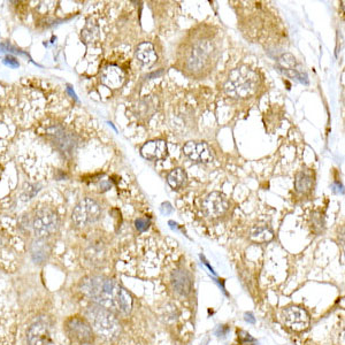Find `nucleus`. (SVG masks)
I'll return each mask as SVG.
<instances>
[{
  "mask_svg": "<svg viewBox=\"0 0 345 345\" xmlns=\"http://www.w3.org/2000/svg\"><path fill=\"white\" fill-rule=\"evenodd\" d=\"M82 293L99 306L107 308L114 314L127 315L133 308V297L114 280L106 276H90L84 279Z\"/></svg>",
  "mask_w": 345,
  "mask_h": 345,
  "instance_id": "f257e3e1",
  "label": "nucleus"
},
{
  "mask_svg": "<svg viewBox=\"0 0 345 345\" xmlns=\"http://www.w3.org/2000/svg\"><path fill=\"white\" fill-rule=\"evenodd\" d=\"M261 85L260 76L247 66L233 69L225 84L227 95L234 99H248L257 95Z\"/></svg>",
  "mask_w": 345,
  "mask_h": 345,
  "instance_id": "f03ea898",
  "label": "nucleus"
},
{
  "mask_svg": "<svg viewBox=\"0 0 345 345\" xmlns=\"http://www.w3.org/2000/svg\"><path fill=\"white\" fill-rule=\"evenodd\" d=\"M88 316L94 332L101 339L113 341L120 335L121 325L113 312L101 306H94L88 309Z\"/></svg>",
  "mask_w": 345,
  "mask_h": 345,
  "instance_id": "7ed1b4c3",
  "label": "nucleus"
},
{
  "mask_svg": "<svg viewBox=\"0 0 345 345\" xmlns=\"http://www.w3.org/2000/svg\"><path fill=\"white\" fill-rule=\"evenodd\" d=\"M63 329L73 344L87 345L95 341V332L90 322L80 315L67 319L63 323Z\"/></svg>",
  "mask_w": 345,
  "mask_h": 345,
  "instance_id": "20e7f679",
  "label": "nucleus"
},
{
  "mask_svg": "<svg viewBox=\"0 0 345 345\" xmlns=\"http://www.w3.org/2000/svg\"><path fill=\"white\" fill-rule=\"evenodd\" d=\"M101 207L95 199L84 198L74 208L72 220L77 227H87L101 218Z\"/></svg>",
  "mask_w": 345,
  "mask_h": 345,
  "instance_id": "39448f33",
  "label": "nucleus"
},
{
  "mask_svg": "<svg viewBox=\"0 0 345 345\" xmlns=\"http://www.w3.org/2000/svg\"><path fill=\"white\" fill-rule=\"evenodd\" d=\"M214 52V48L207 41L196 42L189 52V56L187 59V68L192 72H201L208 65L212 58V53Z\"/></svg>",
  "mask_w": 345,
  "mask_h": 345,
  "instance_id": "423d86ee",
  "label": "nucleus"
},
{
  "mask_svg": "<svg viewBox=\"0 0 345 345\" xmlns=\"http://www.w3.org/2000/svg\"><path fill=\"white\" fill-rule=\"evenodd\" d=\"M59 227V216L55 211L43 207L38 209L33 219L34 234L37 238H45L52 235Z\"/></svg>",
  "mask_w": 345,
  "mask_h": 345,
  "instance_id": "0eeeda50",
  "label": "nucleus"
},
{
  "mask_svg": "<svg viewBox=\"0 0 345 345\" xmlns=\"http://www.w3.org/2000/svg\"><path fill=\"white\" fill-rule=\"evenodd\" d=\"M283 323L294 332H304L309 326V315L307 311L300 306L290 305L282 312Z\"/></svg>",
  "mask_w": 345,
  "mask_h": 345,
  "instance_id": "6e6552de",
  "label": "nucleus"
},
{
  "mask_svg": "<svg viewBox=\"0 0 345 345\" xmlns=\"http://www.w3.org/2000/svg\"><path fill=\"white\" fill-rule=\"evenodd\" d=\"M229 200L225 195L220 192H211L204 198L201 204L202 212L206 216L212 219H218L225 215L229 209Z\"/></svg>",
  "mask_w": 345,
  "mask_h": 345,
  "instance_id": "1a4fd4ad",
  "label": "nucleus"
},
{
  "mask_svg": "<svg viewBox=\"0 0 345 345\" xmlns=\"http://www.w3.org/2000/svg\"><path fill=\"white\" fill-rule=\"evenodd\" d=\"M28 345H49L51 343V333L49 323L44 320L34 322L27 330Z\"/></svg>",
  "mask_w": 345,
  "mask_h": 345,
  "instance_id": "9d476101",
  "label": "nucleus"
},
{
  "mask_svg": "<svg viewBox=\"0 0 345 345\" xmlns=\"http://www.w3.org/2000/svg\"><path fill=\"white\" fill-rule=\"evenodd\" d=\"M183 152L195 162L208 163L213 160V153L208 145L202 142H188L183 147Z\"/></svg>",
  "mask_w": 345,
  "mask_h": 345,
  "instance_id": "9b49d317",
  "label": "nucleus"
},
{
  "mask_svg": "<svg viewBox=\"0 0 345 345\" xmlns=\"http://www.w3.org/2000/svg\"><path fill=\"white\" fill-rule=\"evenodd\" d=\"M170 284L173 290L180 296H188L192 290V280L186 269H175L170 275Z\"/></svg>",
  "mask_w": 345,
  "mask_h": 345,
  "instance_id": "f8f14e48",
  "label": "nucleus"
},
{
  "mask_svg": "<svg viewBox=\"0 0 345 345\" xmlns=\"http://www.w3.org/2000/svg\"><path fill=\"white\" fill-rule=\"evenodd\" d=\"M126 75L120 67L111 65L105 67L101 72V82L109 89H119L123 85Z\"/></svg>",
  "mask_w": 345,
  "mask_h": 345,
  "instance_id": "ddd939ff",
  "label": "nucleus"
},
{
  "mask_svg": "<svg viewBox=\"0 0 345 345\" xmlns=\"http://www.w3.org/2000/svg\"><path fill=\"white\" fill-rule=\"evenodd\" d=\"M168 148L165 141L155 140L145 143L142 148L141 153L148 160H160L167 155Z\"/></svg>",
  "mask_w": 345,
  "mask_h": 345,
  "instance_id": "4468645a",
  "label": "nucleus"
},
{
  "mask_svg": "<svg viewBox=\"0 0 345 345\" xmlns=\"http://www.w3.org/2000/svg\"><path fill=\"white\" fill-rule=\"evenodd\" d=\"M136 58L144 66H151L156 61V53L154 46L148 42H144L137 46Z\"/></svg>",
  "mask_w": 345,
  "mask_h": 345,
  "instance_id": "2eb2a0df",
  "label": "nucleus"
},
{
  "mask_svg": "<svg viewBox=\"0 0 345 345\" xmlns=\"http://www.w3.org/2000/svg\"><path fill=\"white\" fill-rule=\"evenodd\" d=\"M274 234L268 226H254L250 231V240L255 243H266L272 241Z\"/></svg>",
  "mask_w": 345,
  "mask_h": 345,
  "instance_id": "dca6fc26",
  "label": "nucleus"
},
{
  "mask_svg": "<svg viewBox=\"0 0 345 345\" xmlns=\"http://www.w3.org/2000/svg\"><path fill=\"white\" fill-rule=\"evenodd\" d=\"M313 184H314V180H313L312 174L306 170H303L298 174L296 181H295L296 190L300 194H308L313 189Z\"/></svg>",
  "mask_w": 345,
  "mask_h": 345,
  "instance_id": "f3484780",
  "label": "nucleus"
},
{
  "mask_svg": "<svg viewBox=\"0 0 345 345\" xmlns=\"http://www.w3.org/2000/svg\"><path fill=\"white\" fill-rule=\"evenodd\" d=\"M167 182L173 189H180L187 182V174L182 168H175L168 174Z\"/></svg>",
  "mask_w": 345,
  "mask_h": 345,
  "instance_id": "a211bd4d",
  "label": "nucleus"
},
{
  "mask_svg": "<svg viewBox=\"0 0 345 345\" xmlns=\"http://www.w3.org/2000/svg\"><path fill=\"white\" fill-rule=\"evenodd\" d=\"M49 252V246L44 243V242L41 241V238H39V241L34 242L33 247H31V253H33V258L35 261L37 262L44 261L45 259L48 258Z\"/></svg>",
  "mask_w": 345,
  "mask_h": 345,
  "instance_id": "6ab92c4d",
  "label": "nucleus"
},
{
  "mask_svg": "<svg viewBox=\"0 0 345 345\" xmlns=\"http://www.w3.org/2000/svg\"><path fill=\"white\" fill-rule=\"evenodd\" d=\"M104 254L105 253L102 247L98 246V245H91L87 250V252H85V255H87L88 260L90 261L91 264H100Z\"/></svg>",
  "mask_w": 345,
  "mask_h": 345,
  "instance_id": "aec40b11",
  "label": "nucleus"
},
{
  "mask_svg": "<svg viewBox=\"0 0 345 345\" xmlns=\"http://www.w3.org/2000/svg\"><path fill=\"white\" fill-rule=\"evenodd\" d=\"M138 108H140L141 112V116H151L153 113L155 112V100L152 98H147L144 99L143 101L141 102L140 106H138Z\"/></svg>",
  "mask_w": 345,
  "mask_h": 345,
  "instance_id": "412c9836",
  "label": "nucleus"
},
{
  "mask_svg": "<svg viewBox=\"0 0 345 345\" xmlns=\"http://www.w3.org/2000/svg\"><path fill=\"white\" fill-rule=\"evenodd\" d=\"M98 27L94 22H89L84 29L82 30V37L84 38V41L87 43H91L98 37Z\"/></svg>",
  "mask_w": 345,
  "mask_h": 345,
  "instance_id": "4be33fe9",
  "label": "nucleus"
},
{
  "mask_svg": "<svg viewBox=\"0 0 345 345\" xmlns=\"http://www.w3.org/2000/svg\"><path fill=\"white\" fill-rule=\"evenodd\" d=\"M238 340H240L241 344H245L248 345L250 342H254L253 337H251L250 334L243 332V330H241V332H238Z\"/></svg>",
  "mask_w": 345,
  "mask_h": 345,
  "instance_id": "5701e85b",
  "label": "nucleus"
},
{
  "mask_svg": "<svg viewBox=\"0 0 345 345\" xmlns=\"http://www.w3.org/2000/svg\"><path fill=\"white\" fill-rule=\"evenodd\" d=\"M148 225H150V222H148V220H145V219L136 220V228L140 231L147 230L148 228Z\"/></svg>",
  "mask_w": 345,
  "mask_h": 345,
  "instance_id": "b1692460",
  "label": "nucleus"
},
{
  "mask_svg": "<svg viewBox=\"0 0 345 345\" xmlns=\"http://www.w3.org/2000/svg\"><path fill=\"white\" fill-rule=\"evenodd\" d=\"M245 320H246V321L250 322V323L255 322V319L253 318V315H252L251 313H246V314H245Z\"/></svg>",
  "mask_w": 345,
  "mask_h": 345,
  "instance_id": "393cba45",
  "label": "nucleus"
}]
</instances>
